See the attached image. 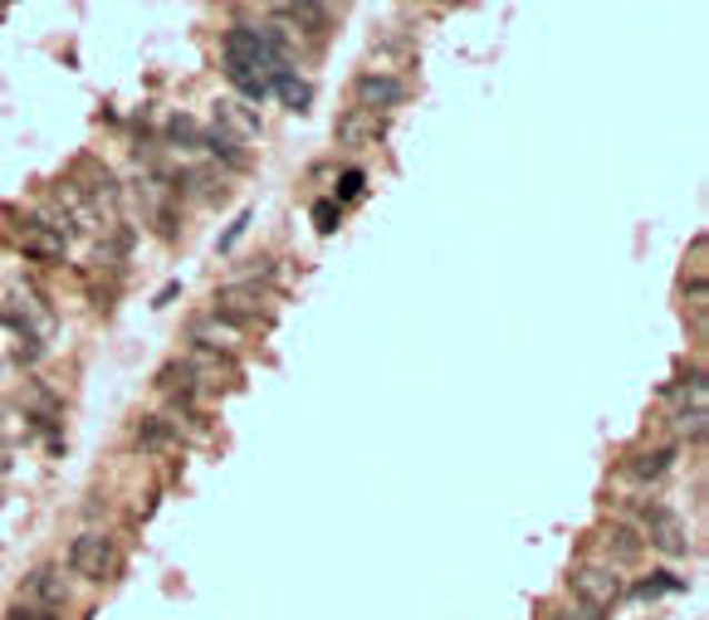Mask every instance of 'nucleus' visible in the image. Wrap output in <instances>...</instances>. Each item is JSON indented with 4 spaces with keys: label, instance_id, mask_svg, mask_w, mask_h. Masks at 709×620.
<instances>
[{
    "label": "nucleus",
    "instance_id": "1",
    "mask_svg": "<svg viewBox=\"0 0 709 620\" xmlns=\"http://www.w3.org/2000/svg\"><path fill=\"white\" fill-rule=\"evenodd\" d=\"M284 30L274 20H260V24H230L226 30V73L230 83L244 93V98H260L269 93V79L284 69Z\"/></svg>",
    "mask_w": 709,
    "mask_h": 620
},
{
    "label": "nucleus",
    "instance_id": "2",
    "mask_svg": "<svg viewBox=\"0 0 709 620\" xmlns=\"http://www.w3.org/2000/svg\"><path fill=\"white\" fill-rule=\"evenodd\" d=\"M568 587H572V597H578V606H587V611H597V616L611 611V606L621 601V577H617V567H611V562L572 567Z\"/></svg>",
    "mask_w": 709,
    "mask_h": 620
},
{
    "label": "nucleus",
    "instance_id": "3",
    "mask_svg": "<svg viewBox=\"0 0 709 620\" xmlns=\"http://www.w3.org/2000/svg\"><path fill=\"white\" fill-rule=\"evenodd\" d=\"M69 572L73 577H83V581H103L108 572H113L118 567V552H113V538H108V532H79V538L69 542Z\"/></svg>",
    "mask_w": 709,
    "mask_h": 620
},
{
    "label": "nucleus",
    "instance_id": "4",
    "mask_svg": "<svg viewBox=\"0 0 709 620\" xmlns=\"http://www.w3.org/2000/svg\"><path fill=\"white\" fill-rule=\"evenodd\" d=\"M352 98H358V108L362 113H377L382 118L387 108H397L401 98H407V83L397 79V73H387V69H367L352 79Z\"/></svg>",
    "mask_w": 709,
    "mask_h": 620
},
{
    "label": "nucleus",
    "instance_id": "5",
    "mask_svg": "<svg viewBox=\"0 0 709 620\" xmlns=\"http://www.w3.org/2000/svg\"><path fill=\"white\" fill-rule=\"evenodd\" d=\"M641 528H646V542H651V548H660L666 557L690 552V542H685V523H680L676 508H666V503H646V508H641Z\"/></svg>",
    "mask_w": 709,
    "mask_h": 620
},
{
    "label": "nucleus",
    "instance_id": "6",
    "mask_svg": "<svg viewBox=\"0 0 709 620\" xmlns=\"http://www.w3.org/2000/svg\"><path fill=\"white\" fill-rule=\"evenodd\" d=\"M181 367L191 371L196 387H236V381H240V362H236V357L206 352V347H191V357Z\"/></svg>",
    "mask_w": 709,
    "mask_h": 620
},
{
    "label": "nucleus",
    "instance_id": "7",
    "mask_svg": "<svg viewBox=\"0 0 709 620\" xmlns=\"http://www.w3.org/2000/svg\"><path fill=\"white\" fill-rule=\"evenodd\" d=\"M216 132L226 142H254L260 138V113H250V108L240 103V98H220L216 103Z\"/></svg>",
    "mask_w": 709,
    "mask_h": 620
},
{
    "label": "nucleus",
    "instance_id": "8",
    "mask_svg": "<svg viewBox=\"0 0 709 620\" xmlns=\"http://www.w3.org/2000/svg\"><path fill=\"white\" fill-rule=\"evenodd\" d=\"M191 342H196V347H206V352L236 357V347H240V328H236V322H226L220 313H206V318H196V322H191Z\"/></svg>",
    "mask_w": 709,
    "mask_h": 620
},
{
    "label": "nucleus",
    "instance_id": "9",
    "mask_svg": "<svg viewBox=\"0 0 709 620\" xmlns=\"http://www.w3.org/2000/svg\"><path fill=\"white\" fill-rule=\"evenodd\" d=\"M16 244L30 259H44V264H54V259H64L69 250V240H59L54 230H44L40 220H24V226H16Z\"/></svg>",
    "mask_w": 709,
    "mask_h": 620
},
{
    "label": "nucleus",
    "instance_id": "10",
    "mask_svg": "<svg viewBox=\"0 0 709 620\" xmlns=\"http://www.w3.org/2000/svg\"><path fill=\"white\" fill-rule=\"evenodd\" d=\"M387 132V122L377 113H362V108H348L338 118V142L342 147H377V138Z\"/></svg>",
    "mask_w": 709,
    "mask_h": 620
},
{
    "label": "nucleus",
    "instance_id": "11",
    "mask_svg": "<svg viewBox=\"0 0 709 620\" xmlns=\"http://www.w3.org/2000/svg\"><path fill=\"white\" fill-rule=\"evenodd\" d=\"M24 601H30V606H44V611H59V606L69 601L64 577H59L54 567H40V572H30V577H24Z\"/></svg>",
    "mask_w": 709,
    "mask_h": 620
},
{
    "label": "nucleus",
    "instance_id": "12",
    "mask_svg": "<svg viewBox=\"0 0 709 620\" xmlns=\"http://www.w3.org/2000/svg\"><path fill=\"white\" fill-rule=\"evenodd\" d=\"M670 464H676V444H660V450H641L627 460V474L641 479V483H656L670 474Z\"/></svg>",
    "mask_w": 709,
    "mask_h": 620
},
{
    "label": "nucleus",
    "instance_id": "13",
    "mask_svg": "<svg viewBox=\"0 0 709 620\" xmlns=\"http://www.w3.org/2000/svg\"><path fill=\"white\" fill-rule=\"evenodd\" d=\"M274 16L289 20L299 34H328V24H333V10H328V6H309V0H303V6H279Z\"/></svg>",
    "mask_w": 709,
    "mask_h": 620
},
{
    "label": "nucleus",
    "instance_id": "14",
    "mask_svg": "<svg viewBox=\"0 0 709 620\" xmlns=\"http://www.w3.org/2000/svg\"><path fill=\"white\" fill-rule=\"evenodd\" d=\"M269 89H274L279 98H284V103L293 108V113H303V108L313 103V89H309V79H299V73H293V69H279L274 79H269Z\"/></svg>",
    "mask_w": 709,
    "mask_h": 620
},
{
    "label": "nucleus",
    "instance_id": "15",
    "mask_svg": "<svg viewBox=\"0 0 709 620\" xmlns=\"http://www.w3.org/2000/svg\"><path fill=\"white\" fill-rule=\"evenodd\" d=\"M602 542H607V552L617 557V562H631V557H641V548H646V542L636 538L627 523H611V528L602 532Z\"/></svg>",
    "mask_w": 709,
    "mask_h": 620
},
{
    "label": "nucleus",
    "instance_id": "16",
    "mask_svg": "<svg viewBox=\"0 0 709 620\" xmlns=\"http://www.w3.org/2000/svg\"><path fill=\"white\" fill-rule=\"evenodd\" d=\"M171 436H177V430H171V420H162V416H147L142 426H138V444H142V450H162V444H171Z\"/></svg>",
    "mask_w": 709,
    "mask_h": 620
},
{
    "label": "nucleus",
    "instance_id": "17",
    "mask_svg": "<svg viewBox=\"0 0 709 620\" xmlns=\"http://www.w3.org/2000/svg\"><path fill=\"white\" fill-rule=\"evenodd\" d=\"M201 147H206V152H211L216 161H226V167H244V152H240L236 142H226V138H220L216 128H211V132H201Z\"/></svg>",
    "mask_w": 709,
    "mask_h": 620
},
{
    "label": "nucleus",
    "instance_id": "18",
    "mask_svg": "<svg viewBox=\"0 0 709 620\" xmlns=\"http://www.w3.org/2000/svg\"><path fill=\"white\" fill-rule=\"evenodd\" d=\"M705 254H709V240H705V234H695L690 254H685V279H690L695 289H705Z\"/></svg>",
    "mask_w": 709,
    "mask_h": 620
},
{
    "label": "nucleus",
    "instance_id": "19",
    "mask_svg": "<svg viewBox=\"0 0 709 620\" xmlns=\"http://www.w3.org/2000/svg\"><path fill=\"white\" fill-rule=\"evenodd\" d=\"M362 186H367V177H362V171H358V167H348V171H342V177H338L333 206L342 210V206H348V201H358V196H362Z\"/></svg>",
    "mask_w": 709,
    "mask_h": 620
},
{
    "label": "nucleus",
    "instance_id": "20",
    "mask_svg": "<svg viewBox=\"0 0 709 620\" xmlns=\"http://www.w3.org/2000/svg\"><path fill=\"white\" fill-rule=\"evenodd\" d=\"M167 138H171V142H187V147H196V142H201V132H196V122H191V118H171V122H167Z\"/></svg>",
    "mask_w": 709,
    "mask_h": 620
},
{
    "label": "nucleus",
    "instance_id": "21",
    "mask_svg": "<svg viewBox=\"0 0 709 620\" xmlns=\"http://www.w3.org/2000/svg\"><path fill=\"white\" fill-rule=\"evenodd\" d=\"M660 591H680V577L656 572L651 581H641V587H636V597H660Z\"/></svg>",
    "mask_w": 709,
    "mask_h": 620
},
{
    "label": "nucleus",
    "instance_id": "22",
    "mask_svg": "<svg viewBox=\"0 0 709 620\" xmlns=\"http://www.w3.org/2000/svg\"><path fill=\"white\" fill-rule=\"evenodd\" d=\"M338 220H342V210H338L333 201H318V206H313V226L323 230V234H333V230H338Z\"/></svg>",
    "mask_w": 709,
    "mask_h": 620
},
{
    "label": "nucleus",
    "instance_id": "23",
    "mask_svg": "<svg viewBox=\"0 0 709 620\" xmlns=\"http://www.w3.org/2000/svg\"><path fill=\"white\" fill-rule=\"evenodd\" d=\"M10 620H59L54 611H44V606H30V601H20L16 611H10Z\"/></svg>",
    "mask_w": 709,
    "mask_h": 620
},
{
    "label": "nucleus",
    "instance_id": "24",
    "mask_svg": "<svg viewBox=\"0 0 709 620\" xmlns=\"http://www.w3.org/2000/svg\"><path fill=\"white\" fill-rule=\"evenodd\" d=\"M548 620H607V616H597V611H587V606H562V611H553Z\"/></svg>",
    "mask_w": 709,
    "mask_h": 620
},
{
    "label": "nucleus",
    "instance_id": "25",
    "mask_svg": "<svg viewBox=\"0 0 709 620\" xmlns=\"http://www.w3.org/2000/svg\"><path fill=\"white\" fill-rule=\"evenodd\" d=\"M244 226H250V216H240V220H236V226H230V234H226V240H220V250H230V244H236V240H240V234H244Z\"/></svg>",
    "mask_w": 709,
    "mask_h": 620
}]
</instances>
